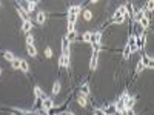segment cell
I'll return each instance as SVG.
<instances>
[{
    "label": "cell",
    "mask_w": 154,
    "mask_h": 115,
    "mask_svg": "<svg viewBox=\"0 0 154 115\" xmlns=\"http://www.w3.org/2000/svg\"><path fill=\"white\" fill-rule=\"evenodd\" d=\"M62 55H69V42L66 37L62 38Z\"/></svg>",
    "instance_id": "5b68a950"
},
{
    "label": "cell",
    "mask_w": 154,
    "mask_h": 115,
    "mask_svg": "<svg viewBox=\"0 0 154 115\" xmlns=\"http://www.w3.org/2000/svg\"><path fill=\"white\" fill-rule=\"evenodd\" d=\"M139 23H140V26H142L144 29H146L148 26H150V20H148V17H146V15H144V17H142V19L139 20Z\"/></svg>",
    "instance_id": "5bb4252c"
},
{
    "label": "cell",
    "mask_w": 154,
    "mask_h": 115,
    "mask_svg": "<svg viewBox=\"0 0 154 115\" xmlns=\"http://www.w3.org/2000/svg\"><path fill=\"white\" fill-rule=\"evenodd\" d=\"M123 6H125V12H126V15L133 17V14H134V6H133V3L128 2L126 5H123Z\"/></svg>",
    "instance_id": "30bf717a"
},
{
    "label": "cell",
    "mask_w": 154,
    "mask_h": 115,
    "mask_svg": "<svg viewBox=\"0 0 154 115\" xmlns=\"http://www.w3.org/2000/svg\"><path fill=\"white\" fill-rule=\"evenodd\" d=\"M36 5H37V2H32V0H29V2L26 3V11H28V14L36 9Z\"/></svg>",
    "instance_id": "e0dca14e"
},
{
    "label": "cell",
    "mask_w": 154,
    "mask_h": 115,
    "mask_svg": "<svg viewBox=\"0 0 154 115\" xmlns=\"http://www.w3.org/2000/svg\"><path fill=\"white\" fill-rule=\"evenodd\" d=\"M80 11H82V5H74V6H71V8H69V11H68V12H69V14H74V15H77V14L80 12Z\"/></svg>",
    "instance_id": "4fadbf2b"
},
{
    "label": "cell",
    "mask_w": 154,
    "mask_h": 115,
    "mask_svg": "<svg viewBox=\"0 0 154 115\" xmlns=\"http://www.w3.org/2000/svg\"><path fill=\"white\" fill-rule=\"evenodd\" d=\"M83 19H85L86 21H90V20L92 19V12H91L90 9H85V11H83Z\"/></svg>",
    "instance_id": "603a6c76"
},
{
    "label": "cell",
    "mask_w": 154,
    "mask_h": 115,
    "mask_svg": "<svg viewBox=\"0 0 154 115\" xmlns=\"http://www.w3.org/2000/svg\"><path fill=\"white\" fill-rule=\"evenodd\" d=\"M60 87H62V85H60V81H54V85H52V95H57L59 92H60Z\"/></svg>",
    "instance_id": "9a60e30c"
},
{
    "label": "cell",
    "mask_w": 154,
    "mask_h": 115,
    "mask_svg": "<svg viewBox=\"0 0 154 115\" xmlns=\"http://www.w3.org/2000/svg\"><path fill=\"white\" fill-rule=\"evenodd\" d=\"M0 75H2V68H0Z\"/></svg>",
    "instance_id": "4dcf8cb0"
},
{
    "label": "cell",
    "mask_w": 154,
    "mask_h": 115,
    "mask_svg": "<svg viewBox=\"0 0 154 115\" xmlns=\"http://www.w3.org/2000/svg\"><path fill=\"white\" fill-rule=\"evenodd\" d=\"M20 62H22V58L15 57V60L11 62V68H13V69H20Z\"/></svg>",
    "instance_id": "ac0fdd59"
},
{
    "label": "cell",
    "mask_w": 154,
    "mask_h": 115,
    "mask_svg": "<svg viewBox=\"0 0 154 115\" xmlns=\"http://www.w3.org/2000/svg\"><path fill=\"white\" fill-rule=\"evenodd\" d=\"M76 37H77V32H76V31H68V35H66V40H68V42L76 40Z\"/></svg>",
    "instance_id": "7402d4cb"
},
{
    "label": "cell",
    "mask_w": 154,
    "mask_h": 115,
    "mask_svg": "<svg viewBox=\"0 0 154 115\" xmlns=\"http://www.w3.org/2000/svg\"><path fill=\"white\" fill-rule=\"evenodd\" d=\"M144 69H145V62H144V57H142L139 62H137V64H136V74H140Z\"/></svg>",
    "instance_id": "8fae6325"
},
{
    "label": "cell",
    "mask_w": 154,
    "mask_h": 115,
    "mask_svg": "<svg viewBox=\"0 0 154 115\" xmlns=\"http://www.w3.org/2000/svg\"><path fill=\"white\" fill-rule=\"evenodd\" d=\"M123 105H125V111H130V109H133L134 105H136V97H126L123 100Z\"/></svg>",
    "instance_id": "7a4b0ae2"
},
{
    "label": "cell",
    "mask_w": 154,
    "mask_h": 115,
    "mask_svg": "<svg viewBox=\"0 0 154 115\" xmlns=\"http://www.w3.org/2000/svg\"><path fill=\"white\" fill-rule=\"evenodd\" d=\"M20 69L23 71V72H28V71H29V64H28L26 60H22V62H20Z\"/></svg>",
    "instance_id": "d6986e66"
},
{
    "label": "cell",
    "mask_w": 154,
    "mask_h": 115,
    "mask_svg": "<svg viewBox=\"0 0 154 115\" xmlns=\"http://www.w3.org/2000/svg\"><path fill=\"white\" fill-rule=\"evenodd\" d=\"M34 95H36L37 100H45V98H46V94H45V92H43L38 86L34 87Z\"/></svg>",
    "instance_id": "9c48e42d"
},
{
    "label": "cell",
    "mask_w": 154,
    "mask_h": 115,
    "mask_svg": "<svg viewBox=\"0 0 154 115\" xmlns=\"http://www.w3.org/2000/svg\"><path fill=\"white\" fill-rule=\"evenodd\" d=\"M32 29V21L31 20H25L23 23H22V31L25 32V34H29Z\"/></svg>",
    "instance_id": "8992f818"
},
{
    "label": "cell",
    "mask_w": 154,
    "mask_h": 115,
    "mask_svg": "<svg viewBox=\"0 0 154 115\" xmlns=\"http://www.w3.org/2000/svg\"><path fill=\"white\" fill-rule=\"evenodd\" d=\"M77 103L82 106V107H85L86 105H88V101H86V97H83V95H79V98H77Z\"/></svg>",
    "instance_id": "44dd1931"
},
{
    "label": "cell",
    "mask_w": 154,
    "mask_h": 115,
    "mask_svg": "<svg viewBox=\"0 0 154 115\" xmlns=\"http://www.w3.org/2000/svg\"><path fill=\"white\" fill-rule=\"evenodd\" d=\"M26 45H34V35L31 34L26 35Z\"/></svg>",
    "instance_id": "484cf974"
},
{
    "label": "cell",
    "mask_w": 154,
    "mask_h": 115,
    "mask_svg": "<svg viewBox=\"0 0 154 115\" xmlns=\"http://www.w3.org/2000/svg\"><path fill=\"white\" fill-rule=\"evenodd\" d=\"M146 8H148V11H153V8H154V3H153V2H148Z\"/></svg>",
    "instance_id": "f1b7e54d"
},
{
    "label": "cell",
    "mask_w": 154,
    "mask_h": 115,
    "mask_svg": "<svg viewBox=\"0 0 154 115\" xmlns=\"http://www.w3.org/2000/svg\"><path fill=\"white\" fill-rule=\"evenodd\" d=\"M42 105H43V111H51V109L54 107V101H52V98H45V100H42Z\"/></svg>",
    "instance_id": "277c9868"
},
{
    "label": "cell",
    "mask_w": 154,
    "mask_h": 115,
    "mask_svg": "<svg viewBox=\"0 0 154 115\" xmlns=\"http://www.w3.org/2000/svg\"><path fill=\"white\" fill-rule=\"evenodd\" d=\"M3 57H5V60H6V62H13V60H15V55L11 51H5L3 52Z\"/></svg>",
    "instance_id": "2e32d148"
},
{
    "label": "cell",
    "mask_w": 154,
    "mask_h": 115,
    "mask_svg": "<svg viewBox=\"0 0 154 115\" xmlns=\"http://www.w3.org/2000/svg\"><path fill=\"white\" fill-rule=\"evenodd\" d=\"M97 62H99V49H94V51H92V55H91V63H90V68L92 71L97 68Z\"/></svg>",
    "instance_id": "3957f363"
},
{
    "label": "cell",
    "mask_w": 154,
    "mask_h": 115,
    "mask_svg": "<svg viewBox=\"0 0 154 115\" xmlns=\"http://www.w3.org/2000/svg\"><path fill=\"white\" fill-rule=\"evenodd\" d=\"M130 54H131V51H130L128 45H126L125 49H123V58H125V60H128V58H130Z\"/></svg>",
    "instance_id": "d4e9b609"
},
{
    "label": "cell",
    "mask_w": 154,
    "mask_h": 115,
    "mask_svg": "<svg viewBox=\"0 0 154 115\" xmlns=\"http://www.w3.org/2000/svg\"><path fill=\"white\" fill-rule=\"evenodd\" d=\"M94 115H106V114H105V111H103V109H96Z\"/></svg>",
    "instance_id": "83f0119b"
},
{
    "label": "cell",
    "mask_w": 154,
    "mask_h": 115,
    "mask_svg": "<svg viewBox=\"0 0 154 115\" xmlns=\"http://www.w3.org/2000/svg\"><path fill=\"white\" fill-rule=\"evenodd\" d=\"M82 38H83V42L91 43V32H85V34L82 35Z\"/></svg>",
    "instance_id": "cb8c5ba5"
},
{
    "label": "cell",
    "mask_w": 154,
    "mask_h": 115,
    "mask_svg": "<svg viewBox=\"0 0 154 115\" xmlns=\"http://www.w3.org/2000/svg\"><path fill=\"white\" fill-rule=\"evenodd\" d=\"M80 95H83V97H88V95H90V86H88V85H83V86H82Z\"/></svg>",
    "instance_id": "ffe728a7"
},
{
    "label": "cell",
    "mask_w": 154,
    "mask_h": 115,
    "mask_svg": "<svg viewBox=\"0 0 154 115\" xmlns=\"http://www.w3.org/2000/svg\"><path fill=\"white\" fill-rule=\"evenodd\" d=\"M36 21L38 25H43L46 21V12H43V11H38L37 15H36Z\"/></svg>",
    "instance_id": "52a82bcc"
},
{
    "label": "cell",
    "mask_w": 154,
    "mask_h": 115,
    "mask_svg": "<svg viewBox=\"0 0 154 115\" xmlns=\"http://www.w3.org/2000/svg\"><path fill=\"white\" fill-rule=\"evenodd\" d=\"M45 57H48V58L52 57V49H51V48H46V49H45Z\"/></svg>",
    "instance_id": "4316f807"
},
{
    "label": "cell",
    "mask_w": 154,
    "mask_h": 115,
    "mask_svg": "<svg viewBox=\"0 0 154 115\" xmlns=\"http://www.w3.org/2000/svg\"><path fill=\"white\" fill-rule=\"evenodd\" d=\"M26 51H28V55L29 57H36L37 55V48H36V45H28V46H26Z\"/></svg>",
    "instance_id": "7c38bea8"
},
{
    "label": "cell",
    "mask_w": 154,
    "mask_h": 115,
    "mask_svg": "<svg viewBox=\"0 0 154 115\" xmlns=\"http://www.w3.org/2000/svg\"><path fill=\"white\" fill-rule=\"evenodd\" d=\"M15 8H17V12H19V15L22 17V20H31L29 19V14H28V11H26L23 6H22V3H15Z\"/></svg>",
    "instance_id": "6da1fadb"
},
{
    "label": "cell",
    "mask_w": 154,
    "mask_h": 115,
    "mask_svg": "<svg viewBox=\"0 0 154 115\" xmlns=\"http://www.w3.org/2000/svg\"><path fill=\"white\" fill-rule=\"evenodd\" d=\"M59 64H60V66H63V68H69V55H62V54H60Z\"/></svg>",
    "instance_id": "ba28073f"
},
{
    "label": "cell",
    "mask_w": 154,
    "mask_h": 115,
    "mask_svg": "<svg viewBox=\"0 0 154 115\" xmlns=\"http://www.w3.org/2000/svg\"><path fill=\"white\" fill-rule=\"evenodd\" d=\"M65 115H74L73 112H65Z\"/></svg>",
    "instance_id": "f546056e"
},
{
    "label": "cell",
    "mask_w": 154,
    "mask_h": 115,
    "mask_svg": "<svg viewBox=\"0 0 154 115\" xmlns=\"http://www.w3.org/2000/svg\"><path fill=\"white\" fill-rule=\"evenodd\" d=\"M0 8H2V3H0Z\"/></svg>",
    "instance_id": "1f68e13d"
}]
</instances>
